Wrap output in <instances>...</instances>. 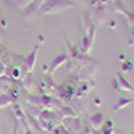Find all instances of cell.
<instances>
[{"mask_svg":"<svg viewBox=\"0 0 134 134\" xmlns=\"http://www.w3.org/2000/svg\"><path fill=\"white\" fill-rule=\"evenodd\" d=\"M13 100H15V97H13L12 94H3V95H0V110L5 108V107H8V105H12Z\"/></svg>","mask_w":134,"mask_h":134,"instance_id":"6da1fadb","label":"cell"},{"mask_svg":"<svg viewBox=\"0 0 134 134\" xmlns=\"http://www.w3.org/2000/svg\"><path fill=\"white\" fill-rule=\"evenodd\" d=\"M36 53H37V49H34V50H32V53L29 55V58L26 60V68H27V71H31V70H32V66H34V62H36Z\"/></svg>","mask_w":134,"mask_h":134,"instance_id":"7a4b0ae2","label":"cell"},{"mask_svg":"<svg viewBox=\"0 0 134 134\" xmlns=\"http://www.w3.org/2000/svg\"><path fill=\"white\" fill-rule=\"evenodd\" d=\"M8 73H10V78L12 79H18V78H20V70H18V68H10Z\"/></svg>","mask_w":134,"mask_h":134,"instance_id":"3957f363","label":"cell"},{"mask_svg":"<svg viewBox=\"0 0 134 134\" xmlns=\"http://www.w3.org/2000/svg\"><path fill=\"white\" fill-rule=\"evenodd\" d=\"M5 73H7V68H5V65L0 62V76H3Z\"/></svg>","mask_w":134,"mask_h":134,"instance_id":"277c9868","label":"cell"},{"mask_svg":"<svg viewBox=\"0 0 134 134\" xmlns=\"http://www.w3.org/2000/svg\"><path fill=\"white\" fill-rule=\"evenodd\" d=\"M0 128H2V124H0Z\"/></svg>","mask_w":134,"mask_h":134,"instance_id":"5b68a950","label":"cell"}]
</instances>
